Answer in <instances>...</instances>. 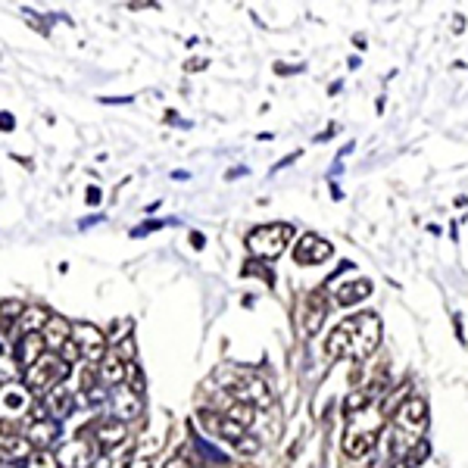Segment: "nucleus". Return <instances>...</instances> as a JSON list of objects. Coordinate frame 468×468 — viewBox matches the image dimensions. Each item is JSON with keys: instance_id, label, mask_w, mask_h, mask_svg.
I'll return each instance as SVG.
<instances>
[{"instance_id": "11", "label": "nucleus", "mask_w": 468, "mask_h": 468, "mask_svg": "<svg viewBox=\"0 0 468 468\" xmlns=\"http://www.w3.org/2000/svg\"><path fill=\"white\" fill-rule=\"evenodd\" d=\"M90 431H94V450H103V452H112L128 437L125 425L119 419H112V415H103V419H97Z\"/></svg>"}, {"instance_id": "9", "label": "nucleus", "mask_w": 468, "mask_h": 468, "mask_svg": "<svg viewBox=\"0 0 468 468\" xmlns=\"http://www.w3.org/2000/svg\"><path fill=\"white\" fill-rule=\"evenodd\" d=\"M331 253H335V247L324 238H319L315 231L300 234L297 244H293V260H297L300 266H319V262L331 260Z\"/></svg>"}, {"instance_id": "18", "label": "nucleus", "mask_w": 468, "mask_h": 468, "mask_svg": "<svg viewBox=\"0 0 468 468\" xmlns=\"http://www.w3.org/2000/svg\"><path fill=\"white\" fill-rule=\"evenodd\" d=\"M48 353V346H44V337L41 335H22L19 344H16V362L22 368L35 366L37 359Z\"/></svg>"}, {"instance_id": "21", "label": "nucleus", "mask_w": 468, "mask_h": 468, "mask_svg": "<svg viewBox=\"0 0 468 468\" xmlns=\"http://www.w3.org/2000/svg\"><path fill=\"white\" fill-rule=\"evenodd\" d=\"M48 319H50L48 309L26 306V313H22V319H19V331H22V335H41L44 324H48Z\"/></svg>"}, {"instance_id": "27", "label": "nucleus", "mask_w": 468, "mask_h": 468, "mask_svg": "<svg viewBox=\"0 0 468 468\" xmlns=\"http://www.w3.org/2000/svg\"><path fill=\"white\" fill-rule=\"evenodd\" d=\"M88 468H112V456L110 452H101V456H97Z\"/></svg>"}, {"instance_id": "12", "label": "nucleus", "mask_w": 468, "mask_h": 468, "mask_svg": "<svg viewBox=\"0 0 468 468\" xmlns=\"http://www.w3.org/2000/svg\"><path fill=\"white\" fill-rule=\"evenodd\" d=\"M32 410V390L26 388V384H4L0 388V415H6V419H13V415H22Z\"/></svg>"}, {"instance_id": "31", "label": "nucleus", "mask_w": 468, "mask_h": 468, "mask_svg": "<svg viewBox=\"0 0 468 468\" xmlns=\"http://www.w3.org/2000/svg\"><path fill=\"white\" fill-rule=\"evenodd\" d=\"M191 244L194 247H203V234H191Z\"/></svg>"}, {"instance_id": "19", "label": "nucleus", "mask_w": 468, "mask_h": 468, "mask_svg": "<svg viewBox=\"0 0 468 468\" xmlns=\"http://www.w3.org/2000/svg\"><path fill=\"white\" fill-rule=\"evenodd\" d=\"M125 372H128V362L119 359V353H112V356H107L97 366V378L103 384H110V388H119V384L125 381Z\"/></svg>"}, {"instance_id": "17", "label": "nucleus", "mask_w": 468, "mask_h": 468, "mask_svg": "<svg viewBox=\"0 0 468 468\" xmlns=\"http://www.w3.org/2000/svg\"><path fill=\"white\" fill-rule=\"evenodd\" d=\"M331 291H335V300L341 306H356L372 293V282L368 278H356V282H346L341 288H331Z\"/></svg>"}, {"instance_id": "23", "label": "nucleus", "mask_w": 468, "mask_h": 468, "mask_svg": "<svg viewBox=\"0 0 468 468\" xmlns=\"http://www.w3.org/2000/svg\"><path fill=\"white\" fill-rule=\"evenodd\" d=\"M22 313H26V306L19 303V300H4V303H0V319L4 322H13V319H22Z\"/></svg>"}, {"instance_id": "20", "label": "nucleus", "mask_w": 468, "mask_h": 468, "mask_svg": "<svg viewBox=\"0 0 468 468\" xmlns=\"http://www.w3.org/2000/svg\"><path fill=\"white\" fill-rule=\"evenodd\" d=\"M44 410L54 412V415H69V410H72V388H69V381L57 384V388L50 390L48 397H44Z\"/></svg>"}, {"instance_id": "6", "label": "nucleus", "mask_w": 468, "mask_h": 468, "mask_svg": "<svg viewBox=\"0 0 468 468\" xmlns=\"http://www.w3.org/2000/svg\"><path fill=\"white\" fill-rule=\"evenodd\" d=\"M72 344L79 346V356L88 366H101L107 359V344L110 337L101 328H94L90 322H72Z\"/></svg>"}, {"instance_id": "29", "label": "nucleus", "mask_w": 468, "mask_h": 468, "mask_svg": "<svg viewBox=\"0 0 468 468\" xmlns=\"http://www.w3.org/2000/svg\"><path fill=\"white\" fill-rule=\"evenodd\" d=\"M0 128H4V132H10V128H13V116H6V112H0Z\"/></svg>"}, {"instance_id": "5", "label": "nucleus", "mask_w": 468, "mask_h": 468, "mask_svg": "<svg viewBox=\"0 0 468 468\" xmlns=\"http://www.w3.org/2000/svg\"><path fill=\"white\" fill-rule=\"evenodd\" d=\"M66 375H69V366L59 359V353H44V356L37 359L35 366L26 368V381H22V384H26L32 394L48 397L50 390L57 388V384H63Z\"/></svg>"}, {"instance_id": "14", "label": "nucleus", "mask_w": 468, "mask_h": 468, "mask_svg": "<svg viewBox=\"0 0 468 468\" xmlns=\"http://www.w3.org/2000/svg\"><path fill=\"white\" fill-rule=\"evenodd\" d=\"M41 337H44V346H48L50 353H54V350H63V346L72 341V324L66 322L63 315H54V313H50V319H48V324H44Z\"/></svg>"}, {"instance_id": "15", "label": "nucleus", "mask_w": 468, "mask_h": 468, "mask_svg": "<svg viewBox=\"0 0 468 468\" xmlns=\"http://www.w3.org/2000/svg\"><path fill=\"white\" fill-rule=\"evenodd\" d=\"M57 437H59V421L57 419H37L28 425V431H26V441L37 450H48Z\"/></svg>"}, {"instance_id": "4", "label": "nucleus", "mask_w": 468, "mask_h": 468, "mask_svg": "<svg viewBox=\"0 0 468 468\" xmlns=\"http://www.w3.org/2000/svg\"><path fill=\"white\" fill-rule=\"evenodd\" d=\"M293 240V225L288 222H269V225H260V229H253L247 234V253L253 256V260H278L284 250H288V244Z\"/></svg>"}, {"instance_id": "24", "label": "nucleus", "mask_w": 468, "mask_h": 468, "mask_svg": "<svg viewBox=\"0 0 468 468\" xmlns=\"http://www.w3.org/2000/svg\"><path fill=\"white\" fill-rule=\"evenodd\" d=\"M19 372V362L10 359V356H0V384H13Z\"/></svg>"}, {"instance_id": "32", "label": "nucleus", "mask_w": 468, "mask_h": 468, "mask_svg": "<svg viewBox=\"0 0 468 468\" xmlns=\"http://www.w3.org/2000/svg\"><path fill=\"white\" fill-rule=\"evenodd\" d=\"M0 468H19V465H13V463H0Z\"/></svg>"}, {"instance_id": "7", "label": "nucleus", "mask_w": 468, "mask_h": 468, "mask_svg": "<svg viewBox=\"0 0 468 468\" xmlns=\"http://www.w3.org/2000/svg\"><path fill=\"white\" fill-rule=\"evenodd\" d=\"M229 397L238 399V403H247L253 410H266L271 406V388L256 375H240L238 381L229 384Z\"/></svg>"}, {"instance_id": "3", "label": "nucleus", "mask_w": 468, "mask_h": 468, "mask_svg": "<svg viewBox=\"0 0 468 468\" xmlns=\"http://www.w3.org/2000/svg\"><path fill=\"white\" fill-rule=\"evenodd\" d=\"M346 419H350V425H346V431H344V452L350 459H359L375 447V441L381 437L384 421L388 419H384L381 410H362V412L346 415Z\"/></svg>"}, {"instance_id": "28", "label": "nucleus", "mask_w": 468, "mask_h": 468, "mask_svg": "<svg viewBox=\"0 0 468 468\" xmlns=\"http://www.w3.org/2000/svg\"><path fill=\"white\" fill-rule=\"evenodd\" d=\"M165 468H194V463H191V459H185V456H176Z\"/></svg>"}, {"instance_id": "30", "label": "nucleus", "mask_w": 468, "mask_h": 468, "mask_svg": "<svg viewBox=\"0 0 468 468\" xmlns=\"http://www.w3.org/2000/svg\"><path fill=\"white\" fill-rule=\"evenodd\" d=\"M97 200H101V191H97V187H90V191H88V203H97Z\"/></svg>"}, {"instance_id": "10", "label": "nucleus", "mask_w": 468, "mask_h": 468, "mask_svg": "<svg viewBox=\"0 0 468 468\" xmlns=\"http://www.w3.org/2000/svg\"><path fill=\"white\" fill-rule=\"evenodd\" d=\"M197 421H200L203 431H209L213 437H222V441H229V443H238L240 437L247 434V428H240L238 421L229 419V415H225V412L200 410V412H197Z\"/></svg>"}, {"instance_id": "25", "label": "nucleus", "mask_w": 468, "mask_h": 468, "mask_svg": "<svg viewBox=\"0 0 468 468\" xmlns=\"http://www.w3.org/2000/svg\"><path fill=\"white\" fill-rule=\"evenodd\" d=\"M125 468H156V452L138 450V452H134V456L125 463Z\"/></svg>"}, {"instance_id": "26", "label": "nucleus", "mask_w": 468, "mask_h": 468, "mask_svg": "<svg viewBox=\"0 0 468 468\" xmlns=\"http://www.w3.org/2000/svg\"><path fill=\"white\" fill-rule=\"evenodd\" d=\"M234 447H238V452H244V456H253V452H260V441L253 434H244Z\"/></svg>"}, {"instance_id": "1", "label": "nucleus", "mask_w": 468, "mask_h": 468, "mask_svg": "<svg viewBox=\"0 0 468 468\" xmlns=\"http://www.w3.org/2000/svg\"><path fill=\"white\" fill-rule=\"evenodd\" d=\"M381 344V319L375 313H356L344 319L324 341L328 359H368Z\"/></svg>"}, {"instance_id": "13", "label": "nucleus", "mask_w": 468, "mask_h": 468, "mask_svg": "<svg viewBox=\"0 0 468 468\" xmlns=\"http://www.w3.org/2000/svg\"><path fill=\"white\" fill-rule=\"evenodd\" d=\"M57 459H59V465H63V468H88L97 456H94V450H90L88 437L79 434V437H72L63 450H59Z\"/></svg>"}, {"instance_id": "8", "label": "nucleus", "mask_w": 468, "mask_h": 468, "mask_svg": "<svg viewBox=\"0 0 468 468\" xmlns=\"http://www.w3.org/2000/svg\"><path fill=\"white\" fill-rule=\"evenodd\" d=\"M110 410H112V419H119L125 425V421H134L141 419V412H144V394H138V390H132L128 384L122 381L119 388L110 390Z\"/></svg>"}, {"instance_id": "2", "label": "nucleus", "mask_w": 468, "mask_h": 468, "mask_svg": "<svg viewBox=\"0 0 468 468\" xmlns=\"http://www.w3.org/2000/svg\"><path fill=\"white\" fill-rule=\"evenodd\" d=\"M390 419H394L397 463H403L406 452H410L415 443L425 441V431H428V403L419 394H410V397L403 399V403H399V410L390 415Z\"/></svg>"}, {"instance_id": "22", "label": "nucleus", "mask_w": 468, "mask_h": 468, "mask_svg": "<svg viewBox=\"0 0 468 468\" xmlns=\"http://www.w3.org/2000/svg\"><path fill=\"white\" fill-rule=\"evenodd\" d=\"M22 468H63L59 465V459L54 456V452H48V450H35L32 456L26 459V465Z\"/></svg>"}, {"instance_id": "16", "label": "nucleus", "mask_w": 468, "mask_h": 468, "mask_svg": "<svg viewBox=\"0 0 468 468\" xmlns=\"http://www.w3.org/2000/svg\"><path fill=\"white\" fill-rule=\"evenodd\" d=\"M32 443L26 441V437H19V434H6V437H0V463H13L16 465L19 459L26 463L28 456H32Z\"/></svg>"}]
</instances>
